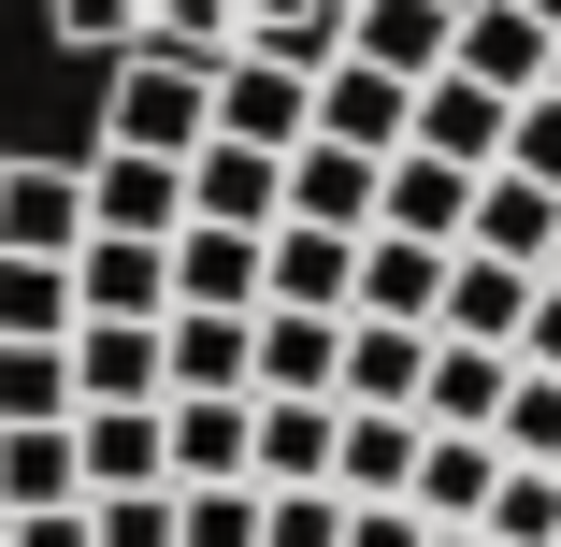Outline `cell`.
<instances>
[{
    "instance_id": "44dd1931",
    "label": "cell",
    "mask_w": 561,
    "mask_h": 547,
    "mask_svg": "<svg viewBox=\"0 0 561 547\" xmlns=\"http://www.w3.org/2000/svg\"><path fill=\"white\" fill-rule=\"evenodd\" d=\"M461 202H476V173H461V159H417V145H389V173H375V231L461 246Z\"/></svg>"
},
{
    "instance_id": "d4e9b609",
    "label": "cell",
    "mask_w": 561,
    "mask_h": 547,
    "mask_svg": "<svg viewBox=\"0 0 561 547\" xmlns=\"http://www.w3.org/2000/svg\"><path fill=\"white\" fill-rule=\"evenodd\" d=\"M231 58H274V72H331V58H346V0H245V44Z\"/></svg>"
},
{
    "instance_id": "277c9868",
    "label": "cell",
    "mask_w": 561,
    "mask_h": 547,
    "mask_svg": "<svg viewBox=\"0 0 561 547\" xmlns=\"http://www.w3.org/2000/svg\"><path fill=\"white\" fill-rule=\"evenodd\" d=\"M202 145H260V159H288V145H302V72H274V58H216V72H202Z\"/></svg>"
},
{
    "instance_id": "ac0fdd59",
    "label": "cell",
    "mask_w": 561,
    "mask_h": 547,
    "mask_svg": "<svg viewBox=\"0 0 561 547\" xmlns=\"http://www.w3.org/2000/svg\"><path fill=\"white\" fill-rule=\"evenodd\" d=\"M403 476H417V418L331 403V490H346V504H403Z\"/></svg>"
},
{
    "instance_id": "1f68e13d",
    "label": "cell",
    "mask_w": 561,
    "mask_h": 547,
    "mask_svg": "<svg viewBox=\"0 0 561 547\" xmlns=\"http://www.w3.org/2000/svg\"><path fill=\"white\" fill-rule=\"evenodd\" d=\"M72 418V346H0V432Z\"/></svg>"
},
{
    "instance_id": "5bb4252c",
    "label": "cell",
    "mask_w": 561,
    "mask_h": 547,
    "mask_svg": "<svg viewBox=\"0 0 561 547\" xmlns=\"http://www.w3.org/2000/svg\"><path fill=\"white\" fill-rule=\"evenodd\" d=\"M72 490H173L159 403H72Z\"/></svg>"
},
{
    "instance_id": "836d02e7",
    "label": "cell",
    "mask_w": 561,
    "mask_h": 547,
    "mask_svg": "<svg viewBox=\"0 0 561 547\" xmlns=\"http://www.w3.org/2000/svg\"><path fill=\"white\" fill-rule=\"evenodd\" d=\"M173 547H260V490H173Z\"/></svg>"
},
{
    "instance_id": "2e32d148",
    "label": "cell",
    "mask_w": 561,
    "mask_h": 547,
    "mask_svg": "<svg viewBox=\"0 0 561 547\" xmlns=\"http://www.w3.org/2000/svg\"><path fill=\"white\" fill-rule=\"evenodd\" d=\"M504 346H476V332H432L417 346V432H490V403H504Z\"/></svg>"
},
{
    "instance_id": "8fae6325",
    "label": "cell",
    "mask_w": 561,
    "mask_h": 547,
    "mask_svg": "<svg viewBox=\"0 0 561 547\" xmlns=\"http://www.w3.org/2000/svg\"><path fill=\"white\" fill-rule=\"evenodd\" d=\"M504 116H518L504 87H476V72H417V116H403V145H417V159H461V173H490V159H504Z\"/></svg>"
},
{
    "instance_id": "f546056e",
    "label": "cell",
    "mask_w": 561,
    "mask_h": 547,
    "mask_svg": "<svg viewBox=\"0 0 561 547\" xmlns=\"http://www.w3.org/2000/svg\"><path fill=\"white\" fill-rule=\"evenodd\" d=\"M15 504H87V490H72V418L0 432V518H15Z\"/></svg>"
},
{
    "instance_id": "ba28073f",
    "label": "cell",
    "mask_w": 561,
    "mask_h": 547,
    "mask_svg": "<svg viewBox=\"0 0 561 547\" xmlns=\"http://www.w3.org/2000/svg\"><path fill=\"white\" fill-rule=\"evenodd\" d=\"M331 361H346V317H245V403H331Z\"/></svg>"
},
{
    "instance_id": "e575fe53",
    "label": "cell",
    "mask_w": 561,
    "mask_h": 547,
    "mask_svg": "<svg viewBox=\"0 0 561 547\" xmlns=\"http://www.w3.org/2000/svg\"><path fill=\"white\" fill-rule=\"evenodd\" d=\"M260 547H346V490H260Z\"/></svg>"
},
{
    "instance_id": "3957f363",
    "label": "cell",
    "mask_w": 561,
    "mask_h": 547,
    "mask_svg": "<svg viewBox=\"0 0 561 547\" xmlns=\"http://www.w3.org/2000/svg\"><path fill=\"white\" fill-rule=\"evenodd\" d=\"M403 116H417V87H403V72H375V58H331V72L302 87V145H360V159H389V145H403Z\"/></svg>"
},
{
    "instance_id": "b9f144b4",
    "label": "cell",
    "mask_w": 561,
    "mask_h": 547,
    "mask_svg": "<svg viewBox=\"0 0 561 547\" xmlns=\"http://www.w3.org/2000/svg\"><path fill=\"white\" fill-rule=\"evenodd\" d=\"M417 547H490V533H417Z\"/></svg>"
},
{
    "instance_id": "6da1fadb",
    "label": "cell",
    "mask_w": 561,
    "mask_h": 547,
    "mask_svg": "<svg viewBox=\"0 0 561 547\" xmlns=\"http://www.w3.org/2000/svg\"><path fill=\"white\" fill-rule=\"evenodd\" d=\"M44 15L87 58H187V72H216L245 44V0H44Z\"/></svg>"
},
{
    "instance_id": "30bf717a",
    "label": "cell",
    "mask_w": 561,
    "mask_h": 547,
    "mask_svg": "<svg viewBox=\"0 0 561 547\" xmlns=\"http://www.w3.org/2000/svg\"><path fill=\"white\" fill-rule=\"evenodd\" d=\"M432 303H446V246H417V231H360V260H346V317L432 332Z\"/></svg>"
},
{
    "instance_id": "f35d334b",
    "label": "cell",
    "mask_w": 561,
    "mask_h": 547,
    "mask_svg": "<svg viewBox=\"0 0 561 547\" xmlns=\"http://www.w3.org/2000/svg\"><path fill=\"white\" fill-rule=\"evenodd\" d=\"M0 547H87V504H15V518H0Z\"/></svg>"
},
{
    "instance_id": "7a4b0ae2",
    "label": "cell",
    "mask_w": 561,
    "mask_h": 547,
    "mask_svg": "<svg viewBox=\"0 0 561 547\" xmlns=\"http://www.w3.org/2000/svg\"><path fill=\"white\" fill-rule=\"evenodd\" d=\"M72 173H87V231H145V246H173V231H187V159H145V145H87Z\"/></svg>"
},
{
    "instance_id": "83f0119b",
    "label": "cell",
    "mask_w": 561,
    "mask_h": 547,
    "mask_svg": "<svg viewBox=\"0 0 561 547\" xmlns=\"http://www.w3.org/2000/svg\"><path fill=\"white\" fill-rule=\"evenodd\" d=\"M476 533L490 547H561V461H504L490 504H476Z\"/></svg>"
},
{
    "instance_id": "603a6c76",
    "label": "cell",
    "mask_w": 561,
    "mask_h": 547,
    "mask_svg": "<svg viewBox=\"0 0 561 547\" xmlns=\"http://www.w3.org/2000/svg\"><path fill=\"white\" fill-rule=\"evenodd\" d=\"M446 30H461V0H346V58H375V72H446Z\"/></svg>"
},
{
    "instance_id": "7bdbcfd3",
    "label": "cell",
    "mask_w": 561,
    "mask_h": 547,
    "mask_svg": "<svg viewBox=\"0 0 561 547\" xmlns=\"http://www.w3.org/2000/svg\"><path fill=\"white\" fill-rule=\"evenodd\" d=\"M547 101H561V44H547Z\"/></svg>"
},
{
    "instance_id": "d6a6232c",
    "label": "cell",
    "mask_w": 561,
    "mask_h": 547,
    "mask_svg": "<svg viewBox=\"0 0 561 547\" xmlns=\"http://www.w3.org/2000/svg\"><path fill=\"white\" fill-rule=\"evenodd\" d=\"M490 447H504V461H561V375H533V361L504 375V403H490Z\"/></svg>"
},
{
    "instance_id": "4dcf8cb0",
    "label": "cell",
    "mask_w": 561,
    "mask_h": 547,
    "mask_svg": "<svg viewBox=\"0 0 561 547\" xmlns=\"http://www.w3.org/2000/svg\"><path fill=\"white\" fill-rule=\"evenodd\" d=\"M72 332V260H0V346H58Z\"/></svg>"
},
{
    "instance_id": "e0dca14e",
    "label": "cell",
    "mask_w": 561,
    "mask_h": 547,
    "mask_svg": "<svg viewBox=\"0 0 561 547\" xmlns=\"http://www.w3.org/2000/svg\"><path fill=\"white\" fill-rule=\"evenodd\" d=\"M547 44H561V30H533L518 0H461V30H446V72H476V87L533 101V87H547Z\"/></svg>"
},
{
    "instance_id": "d6986e66",
    "label": "cell",
    "mask_w": 561,
    "mask_h": 547,
    "mask_svg": "<svg viewBox=\"0 0 561 547\" xmlns=\"http://www.w3.org/2000/svg\"><path fill=\"white\" fill-rule=\"evenodd\" d=\"M187 216H216V231H274V216H288V159H260V145H187Z\"/></svg>"
},
{
    "instance_id": "ffe728a7",
    "label": "cell",
    "mask_w": 561,
    "mask_h": 547,
    "mask_svg": "<svg viewBox=\"0 0 561 547\" xmlns=\"http://www.w3.org/2000/svg\"><path fill=\"white\" fill-rule=\"evenodd\" d=\"M173 303H187V317H260V231L187 216V231H173Z\"/></svg>"
},
{
    "instance_id": "60d3db41",
    "label": "cell",
    "mask_w": 561,
    "mask_h": 547,
    "mask_svg": "<svg viewBox=\"0 0 561 547\" xmlns=\"http://www.w3.org/2000/svg\"><path fill=\"white\" fill-rule=\"evenodd\" d=\"M518 15H533V30H561V0H518Z\"/></svg>"
},
{
    "instance_id": "ee69618b",
    "label": "cell",
    "mask_w": 561,
    "mask_h": 547,
    "mask_svg": "<svg viewBox=\"0 0 561 547\" xmlns=\"http://www.w3.org/2000/svg\"><path fill=\"white\" fill-rule=\"evenodd\" d=\"M547 274H561V231H547Z\"/></svg>"
},
{
    "instance_id": "8d00e7d4",
    "label": "cell",
    "mask_w": 561,
    "mask_h": 547,
    "mask_svg": "<svg viewBox=\"0 0 561 547\" xmlns=\"http://www.w3.org/2000/svg\"><path fill=\"white\" fill-rule=\"evenodd\" d=\"M504 173H533V187H561V101L533 87L518 116H504Z\"/></svg>"
},
{
    "instance_id": "9a60e30c",
    "label": "cell",
    "mask_w": 561,
    "mask_h": 547,
    "mask_svg": "<svg viewBox=\"0 0 561 547\" xmlns=\"http://www.w3.org/2000/svg\"><path fill=\"white\" fill-rule=\"evenodd\" d=\"M547 231H561V187H533V173H476V202H461V246L476 260H518V274H547Z\"/></svg>"
},
{
    "instance_id": "484cf974",
    "label": "cell",
    "mask_w": 561,
    "mask_h": 547,
    "mask_svg": "<svg viewBox=\"0 0 561 547\" xmlns=\"http://www.w3.org/2000/svg\"><path fill=\"white\" fill-rule=\"evenodd\" d=\"M375 173L360 145H288V216H317V231H375Z\"/></svg>"
},
{
    "instance_id": "d590c367",
    "label": "cell",
    "mask_w": 561,
    "mask_h": 547,
    "mask_svg": "<svg viewBox=\"0 0 561 547\" xmlns=\"http://www.w3.org/2000/svg\"><path fill=\"white\" fill-rule=\"evenodd\" d=\"M87 547H173V490H87Z\"/></svg>"
},
{
    "instance_id": "4fadbf2b",
    "label": "cell",
    "mask_w": 561,
    "mask_h": 547,
    "mask_svg": "<svg viewBox=\"0 0 561 547\" xmlns=\"http://www.w3.org/2000/svg\"><path fill=\"white\" fill-rule=\"evenodd\" d=\"M72 317H173V246L87 231V246H72Z\"/></svg>"
},
{
    "instance_id": "52a82bcc",
    "label": "cell",
    "mask_w": 561,
    "mask_h": 547,
    "mask_svg": "<svg viewBox=\"0 0 561 547\" xmlns=\"http://www.w3.org/2000/svg\"><path fill=\"white\" fill-rule=\"evenodd\" d=\"M87 246V173L72 159H0V260H72Z\"/></svg>"
},
{
    "instance_id": "5b68a950",
    "label": "cell",
    "mask_w": 561,
    "mask_h": 547,
    "mask_svg": "<svg viewBox=\"0 0 561 547\" xmlns=\"http://www.w3.org/2000/svg\"><path fill=\"white\" fill-rule=\"evenodd\" d=\"M101 145L187 159V145H202V72H187V58H116V101H101Z\"/></svg>"
},
{
    "instance_id": "9c48e42d",
    "label": "cell",
    "mask_w": 561,
    "mask_h": 547,
    "mask_svg": "<svg viewBox=\"0 0 561 547\" xmlns=\"http://www.w3.org/2000/svg\"><path fill=\"white\" fill-rule=\"evenodd\" d=\"M346 260H360V231L274 216V231H260V303H274V317H346Z\"/></svg>"
},
{
    "instance_id": "7c38bea8",
    "label": "cell",
    "mask_w": 561,
    "mask_h": 547,
    "mask_svg": "<svg viewBox=\"0 0 561 547\" xmlns=\"http://www.w3.org/2000/svg\"><path fill=\"white\" fill-rule=\"evenodd\" d=\"M72 403H159L173 361H159V317H72Z\"/></svg>"
},
{
    "instance_id": "74e56055",
    "label": "cell",
    "mask_w": 561,
    "mask_h": 547,
    "mask_svg": "<svg viewBox=\"0 0 561 547\" xmlns=\"http://www.w3.org/2000/svg\"><path fill=\"white\" fill-rule=\"evenodd\" d=\"M504 361H533V375H561V274H533V303H518V346Z\"/></svg>"
},
{
    "instance_id": "7402d4cb",
    "label": "cell",
    "mask_w": 561,
    "mask_h": 547,
    "mask_svg": "<svg viewBox=\"0 0 561 547\" xmlns=\"http://www.w3.org/2000/svg\"><path fill=\"white\" fill-rule=\"evenodd\" d=\"M490 476H504V447H490V432H417V476H403V504H417L432 533H476Z\"/></svg>"
},
{
    "instance_id": "ab89813d",
    "label": "cell",
    "mask_w": 561,
    "mask_h": 547,
    "mask_svg": "<svg viewBox=\"0 0 561 547\" xmlns=\"http://www.w3.org/2000/svg\"><path fill=\"white\" fill-rule=\"evenodd\" d=\"M417 533H432L417 504H346V547H417Z\"/></svg>"
},
{
    "instance_id": "8992f818",
    "label": "cell",
    "mask_w": 561,
    "mask_h": 547,
    "mask_svg": "<svg viewBox=\"0 0 561 547\" xmlns=\"http://www.w3.org/2000/svg\"><path fill=\"white\" fill-rule=\"evenodd\" d=\"M159 461L173 490H245V389H159Z\"/></svg>"
},
{
    "instance_id": "cb8c5ba5",
    "label": "cell",
    "mask_w": 561,
    "mask_h": 547,
    "mask_svg": "<svg viewBox=\"0 0 561 547\" xmlns=\"http://www.w3.org/2000/svg\"><path fill=\"white\" fill-rule=\"evenodd\" d=\"M518 303H533V274H518V260H476V246H446V303H432V332L518 346Z\"/></svg>"
},
{
    "instance_id": "f1b7e54d",
    "label": "cell",
    "mask_w": 561,
    "mask_h": 547,
    "mask_svg": "<svg viewBox=\"0 0 561 547\" xmlns=\"http://www.w3.org/2000/svg\"><path fill=\"white\" fill-rule=\"evenodd\" d=\"M159 361H173V389H245V317H159Z\"/></svg>"
},
{
    "instance_id": "4316f807",
    "label": "cell",
    "mask_w": 561,
    "mask_h": 547,
    "mask_svg": "<svg viewBox=\"0 0 561 547\" xmlns=\"http://www.w3.org/2000/svg\"><path fill=\"white\" fill-rule=\"evenodd\" d=\"M417 346H432V332H389V317H346V361H331V403H389V418H417Z\"/></svg>"
}]
</instances>
